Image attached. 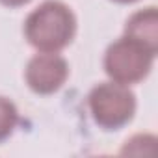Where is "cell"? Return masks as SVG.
I'll return each mask as SVG.
<instances>
[{"label":"cell","mask_w":158,"mask_h":158,"mask_svg":"<svg viewBox=\"0 0 158 158\" xmlns=\"http://www.w3.org/2000/svg\"><path fill=\"white\" fill-rule=\"evenodd\" d=\"M76 19L71 8L60 0H45L24 23L28 43L39 52H60L74 37Z\"/></svg>","instance_id":"obj_1"},{"label":"cell","mask_w":158,"mask_h":158,"mask_svg":"<svg viewBox=\"0 0 158 158\" xmlns=\"http://www.w3.org/2000/svg\"><path fill=\"white\" fill-rule=\"evenodd\" d=\"M93 121L104 130L125 127L136 112V97L125 84L102 82L89 91L88 97Z\"/></svg>","instance_id":"obj_2"},{"label":"cell","mask_w":158,"mask_h":158,"mask_svg":"<svg viewBox=\"0 0 158 158\" xmlns=\"http://www.w3.org/2000/svg\"><path fill=\"white\" fill-rule=\"evenodd\" d=\"M154 56L156 54L143 45L123 35L108 47L104 54V69L114 82L130 86L149 74Z\"/></svg>","instance_id":"obj_3"},{"label":"cell","mask_w":158,"mask_h":158,"mask_svg":"<svg viewBox=\"0 0 158 158\" xmlns=\"http://www.w3.org/2000/svg\"><path fill=\"white\" fill-rule=\"evenodd\" d=\"M69 76V65L58 52L35 54L24 71L28 88L37 95H50L58 91Z\"/></svg>","instance_id":"obj_4"},{"label":"cell","mask_w":158,"mask_h":158,"mask_svg":"<svg viewBox=\"0 0 158 158\" xmlns=\"http://www.w3.org/2000/svg\"><path fill=\"white\" fill-rule=\"evenodd\" d=\"M125 35L151 52L158 50V11L156 8H145L130 15L125 24Z\"/></svg>","instance_id":"obj_5"},{"label":"cell","mask_w":158,"mask_h":158,"mask_svg":"<svg viewBox=\"0 0 158 158\" xmlns=\"http://www.w3.org/2000/svg\"><path fill=\"white\" fill-rule=\"evenodd\" d=\"M17 121H19V112L15 104L6 97H0V143L13 134Z\"/></svg>","instance_id":"obj_6"},{"label":"cell","mask_w":158,"mask_h":158,"mask_svg":"<svg viewBox=\"0 0 158 158\" xmlns=\"http://www.w3.org/2000/svg\"><path fill=\"white\" fill-rule=\"evenodd\" d=\"M30 0H0V4H4L8 8H19V6H24L28 4Z\"/></svg>","instance_id":"obj_7"},{"label":"cell","mask_w":158,"mask_h":158,"mask_svg":"<svg viewBox=\"0 0 158 158\" xmlns=\"http://www.w3.org/2000/svg\"><path fill=\"white\" fill-rule=\"evenodd\" d=\"M114 2H119V4H132L136 0H114Z\"/></svg>","instance_id":"obj_8"}]
</instances>
